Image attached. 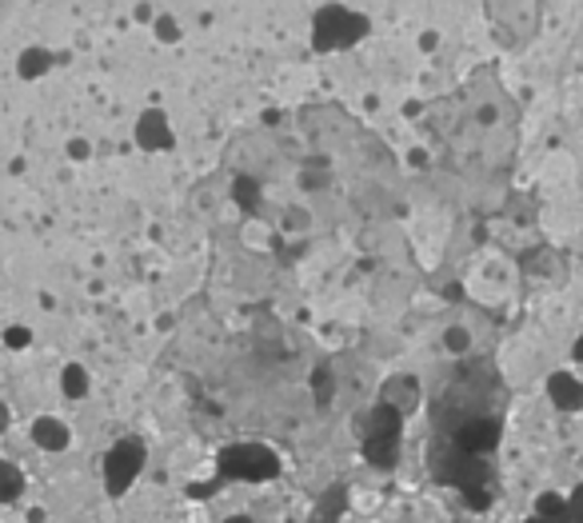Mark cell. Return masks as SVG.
I'll return each mask as SVG.
<instances>
[{"label": "cell", "instance_id": "1", "mask_svg": "<svg viewBox=\"0 0 583 523\" xmlns=\"http://www.w3.org/2000/svg\"><path fill=\"white\" fill-rule=\"evenodd\" d=\"M499 436H504V380L496 363H459L432 399L428 468L440 484L464 492L472 508H487Z\"/></svg>", "mask_w": 583, "mask_h": 523}, {"label": "cell", "instance_id": "7", "mask_svg": "<svg viewBox=\"0 0 583 523\" xmlns=\"http://www.w3.org/2000/svg\"><path fill=\"white\" fill-rule=\"evenodd\" d=\"M28 436H33V444H37L40 451H49V456L73 448V428L64 424V420H56V416H37V420L28 424Z\"/></svg>", "mask_w": 583, "mask_h": 523}, {"label": "cell", "instance_id": "23", "mask_svg": "<svg viewBox=\"0 0 583 523\" xmlns=\"http://www.w3.org/2000/svg\"><path fill=\"white\" fill-rule=\"evenodd\" d=\"M408 161H411V164H423V161H428V152H423V149H411V152H408Z\"/></svg>", "mask_w": 583, "mask_h": 523}, {"label": "cell", "instance_id": "21", "mask_svg": "<svg viewBox=\"0 0 583 523\" xmlns=\"http://www.w3.org/2000/svg\"><path fill=\"white\" fill-rule=\"evenodd\" d=\"M9 428H13V408H9L4 399H0V436H4Z\"/></svg>", "mask_w": 583, "mask_h": 523}, {"label": "cell", "instance_id": "8", "mask_svg": "<svg viewBox=\"0 0 583 523\" xmlns=\"http://www.w3.org/2000/svg\"><path fill=\"white\" fill-rule=\"evenodd\" d=\"M420 380L416 375H392L384 387H380V404H388V408H396L404 420H408L411 411H420Z\"/></svg>", "mask_w": 583, "mask_h": 523}, {"label": "cell", "instance_id": "4", "mask_svg": "<svg viewBox=\"0 0 583 523\" xmlns=\"http://www.w3.org/2000/svg\"><path fill=\"white\" fill-rule=\"evenodd\" d=\"M368 33H372V21L347 4H324L312 13V52H320V56L356 49Z\"/></svg>", "mask_w": 583, "mask_h": 523}, {"label": "cell", "instance_id": "10", "mask_svg": "<svg viewBox=\"0 0 583 523\" xmlns=\"http://www.w3.org/2000/svg\"><path fill=\"white\" fill-rule=\"evenodd\" d=\"M56 61H61V56L49 52L45 44H28V49L16 56V76H21V80H40V76H49L52 68H56Z\"/></svg>", "mask_w": 583, "mask_h": 523}, {"label": "cell", "instance_id": "9", "mask_svg": "<svg viewBox=\"0 0 583 523\" xmlns=\"http://www.w3.org/2000/svg\"><path fill=\"white\" fill-rule=\"evenodd\" d=\"M547 399L556 411H583V380L571 372H552L547 375Z\"/></svg>", "mask_w": 583, "mask_h": 523}, {"label": "cell", "instance_id": "17", "mask_svg": "<svg viewBox=\"0 0 583 523\" xmlns=\"http://www.w3.org/2000/svg\"><path fill=\"white\" fill-rule=\"evenodd\" d=\"M64 156H68L73 164L92 161V140H88V137H68V144H64Z\"/></svg>", "mask_w": 583, "mask_h": 523}, {"label": "cell", "instance_id": "6", "mask_svg": "<svg viewBox=\"0 0 583 523\" xmlns=\"http://www.w3.org/2000/svg\"><path fill=\"white\" fill-rule=\"evenodd\" d=\"M132 140H137L140 152H173L176 149V132H173V116L164 109H144L137 116V128H132Z\"/></svg>", "mask_w": 583, "mask_h": 523}, {"label": "cell", "instance_id": "14", "mask_svg": "<svg viewBox=\"0 0 583 523\" xmlns=\"http://www.w3.org/2000/svg\"><path fill=\"white\" fill-rule=\"evenodd\" d=\"M312 392H316V404H320V408L332 404L335 387H332V368H328V363H316V372H312Z\"/></svg>", "mask_w": 583, "mask_h": 523}, {"label": "cell", "instance_id": "3", "mask_svg": "<svg viewBox=\"0 0 583 523\" xmlns=\"http://www.w3.org/2000/svg\"><path fill=\"white\" fill-rule=\"evenodd\" d=\"M404 416L396 408H388V404H376L368 416H360V451L364 460L372 463L376 472H396L400 468V448H404Z\"/></svg>", "mask_w": 583, "mask_h": 523}, {"label": "cell", "instance_id": "13", "mask_svg": "<svg viewBox=\"0 0 583 523\" xmlns=\"http://www.w3.org/2000/svg\"><path fill=\"white\" fill-rule=\"evenodd\" d=\"M444 352L447 356H468V352H472V332H468V328L464 324H447L444 328Z\"/></svg>", "mask_w": 583, "mask_h": 523}, {"label": "cell", "instance_id": "25", "mask_svg": "<svg viewBox=\"0 0 583 523\" xmlns=\"http://www.w3.org/2000/svg\"><path fill=\"white\" fill-rule=\"evenodd\" d=\"M224 523H256V520H249V515H232V520H224Z\"/></svg>", "mask_w": 583, "mask_h": 523}, {"label": "cell", "instance_id": "16", "mask_svg": "<svg viewBox=\"0 0 583 523\" xmlns=\"http://www.w3.org/2000/svg\"><path fill=\"white\" fill-rule=\"evenodd\" d=\"M152 37L161 40V44H180V25H176V16L156 13V21H152Z\"/></svg>", "mask_w": 583, "mask_h": 523}, {"label": "cell", "instance_id": "2", "mask_svg": "<svg viewBox=\"0 0 583 523\" xmlns=\"http://www.w3.org/2000/svg\"><path fill=\"white\" fill-rule=\"evenodd\" d=\"M284 472V460L273 444H228L216 456V484H273Z\"/></svg>", "mask_w": 583, "mask_h": 523}, {"label": "cell", "instance_id": "20", "mask_svg": "<svg viewBox=\"0 0 583 523\" xmlns=\"http://www.w3.org/2000/svg\"><path fill=\"white\" fill-rule=\"evenodd\" d=\"M132 16H137L140 25H152V21H156V9H152V4H137V9H132Z\"/></svg>", "mask_w": 583, "mask_h": 523}, {"label": "cell", "instance_id": "12", "mask_svg": "<svg viewBox=\"0 0 583 523\" xmlns=\"http://www.w3.org/2000/svg\"><path fill=\"white\" fill-rule=\"evenodd\" d=\"M25 496V472L13 460H0V503H16Z\"/></svg>", "mask_w": 583, "mask_h": 523}, {"label": "cell", "instance_id": "24", "mask_svg": "<svg viewBox=\"0 0 583 523\" xmlns=\"http://www.w3.org/2000/svg\"><path fill=\"white\" fill-rule=\"evenodd\" d=\"M571 356H575V360L583 363V332H580V340H575V348H571Z\"/></svg>", "mask_w": 583, "mask_h": 523}, {"label": "cell", "instance_id": "18", "mask_svg": "<svg viewBox=\"0 0 583 523\" xmlns=\"http://www.w3.org/2000/svg\"><path fill=\"white\" fill-rule=\"evenodd\" d=\"M568 523H583V480L571 487L568 496Z\"/></svg>", "mask_w": 583, "mask_h": 523}, {"label": "cell", "instance_id": "22", "mask_svg": "<svg viewBox=\"0 0 583 523\" xmlns=\"http://www.w3.org/2000/svg\"><path fill=\"white\" fill-rule=\"evenodd\" d=\"M435 44H440V33H435V28H428V33L420 37V49H423V52H432Z\"/></svg>", "mask_w": 583, "mask_h": 523}, {"label": "cell", "instance_id": "5", "mask_svg": "<svg viewBox=\"0 0 583 523\" xmlns=\"http://www.w3.org/2000/svg\"><path fill=\"white\" fill-rule=\"evenodd\" d=\"M149 468V444L140 436H121L100 460V484L109 499H125Z\"/></svg>", "mask_w": 583, "mask_h": 523}, {"label": "cell", "instance_id": "11", "mask_svg": "<svg viewBox=\"0 0 583 523\" xmlns=\"http://www.w3.org/2000/svg\"><path fill=\"white\" fill-rule=\"evenodd\" d=\"M61 392L68 399H85L92 392V375H88L85 363H64L61 368Z\"/></svg>", "mask_w": 583, "mask_h": 523}, {"label": "cell", "instance_id": "19", "mask_svg": "<svg viewBox=\"0 0 583 523\" xmlns=\"http://www.w3.org/2000/svg\"><path fill=\"white\" fill-rule=\"evenodd\" d=\"M4 344H9V348H28V344H33V332H28V328H9V332H4Z\"/></svg>", "mask_w": 583, "mask_h": 523}, {"label": "cell", "instance_id": "15", "mask_svg": "<svg viewBox=\"0 0 583 523\" xmlns=\"http://www.w3.org/2000/svg\"><path fill=\"white\" fill-rule=\"evenodd\" d=\"M312 213L304 208V204H292V208H284V232L288 237H304V232H312Z\"/></svg>", "mask_w": 583, "mask_h": 523}]
</instances>
